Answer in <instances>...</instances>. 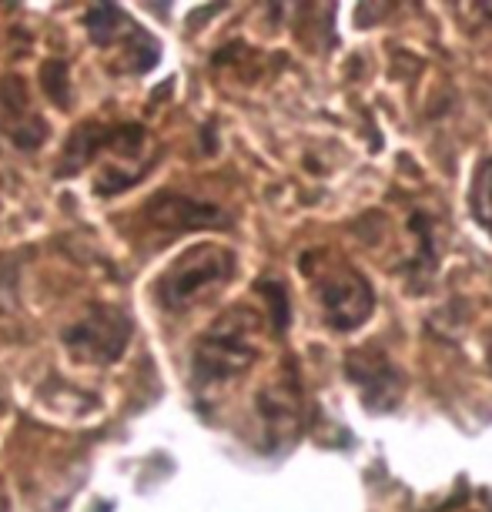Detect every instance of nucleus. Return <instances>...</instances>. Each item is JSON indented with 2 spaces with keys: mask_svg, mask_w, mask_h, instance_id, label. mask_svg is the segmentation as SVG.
I'll use <instances>...</instances> for the list:
<instances>
[{
  "mask_svg": "<svg viewBox=\"0 0 492 512\" xmlns=\"http://www.w3.org/2000/svg\"><path fill=\"white\" fill-rule=\"evenodd\" d=\"M262 355V318L252 308L238 305L208 328L195 349V389L205 395L228 389Z\"/></svg>",
  "mask_w": 492,
  "mask_h": 512,
  "instance_id": "1",
  "label": "nucleus"
},
{
  "mask_svg": "<svg viewBox=\"0 0 492 512\" xmlns=\"http://www.w3.org/2000/svg\"><path fill=\"white\" fill-rule=\"evenodd\" d=\"M151 221L168 231H191V228H205V225H218V211L208 205H198L191 198H178V195H161L151 201Z\"/></svg>",
  "mask_w": 492,
  "mask_h": 512,
  "instance_id": "5",
  "label": "nucleus"
},
{
  "mask_svg": "<svg viewBox=\"0 0 492 512\" xmlns=\"http://www.w3.org/2000/svg\"><path fill=\"white\" fill-rule=\"evenodd\" d=\"M128 335H131V318L124 315L121 308L94 305L67 328L64 345L77 362L108 365L114 359H121L124 345H128Z\"/></svg>",
  "mask_w": 492,
  "mask_h": 512,
  "instance_id": "3",
  "label": "nucleus"
},
{
  "mask_svg": "<svg viewBox=\"0 0 492 512\" xmlns=\"http://www.w3.org/2000/svg\"><path fill=\"white\" fill-rule=\"evenodd\" d=\"M7 506H11V502H7V489H4V482H0V512H7Z\"/></svg>",
  "mask_w": 492,
  "mask_h": 512,
  "instance_id": "7",
  "label": "nucleus"
},
{
  "mask_svg": "<svg viewBox=\"0 0 492 512\" xmlns=\"http://www.w3.org/2000/svg\"><path fill=\"white\" fill-rule=\"evenodd\" d=\"M472 215L492 235V158L479 164L476 181H472Z\"/></svg>",
  "mask_w": 492,
  "mask_h": 512,
  "instance_id": "6",
  "label": "nucleus"
},
{
  "mask_svg": "<svg viewBox=\"0 0 492 512\" xmlns=\"http://www.w3.org/2000/svg\"><path fill=\"white\" fill-rule=\"evenodd\" d=\"M318 298H322L328 325L339 328V332L359 328L375 308L369 282L359 272H349V268H335L332 275H325L322 285H318Z\"/></svg>",
  "mask_w": 492,
  "mask_h": 512,
  "instance_id": "4",
  "label": "nucleus"
},
{
  "mask_svg": "<svg viewBox=\"0 0 492 512\" xmlns=\"http://www.w3.org/2000/svg\"><path fill=\"white\" fill-rule=\"evenodd\" d=\"M231 278H235V255L215 245V241H205V245L188 248L185 255H178L164 268L154 292H158V302L168 312L185 315L208 305Z\"/></svg>",
  "mask_w": 492,
  "mask_h": 512,
  "instance_id": "2",
  "label": "nucleus"
}]
</instances>
